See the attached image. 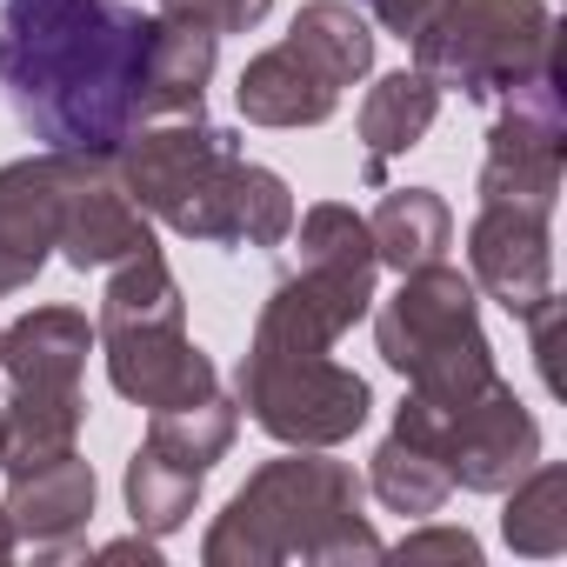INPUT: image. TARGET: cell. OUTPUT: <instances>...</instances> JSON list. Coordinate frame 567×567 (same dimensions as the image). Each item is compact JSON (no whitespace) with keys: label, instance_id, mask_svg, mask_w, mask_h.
<instances>
[{"label":"cell","instance_id":"29","mask_svg":"<svg viewBox=\"0 0 567 567\" xmlns=\"http://www.w3.org/2000/svg\"><path fill=\"white\" fill-rule=\"evenodd\" d=\"M14 547H21V540H14V520H8V507H0V560H8Z\"/></svg>","mask_w":567,"mask_h":567},{"label":"cell","instance_id":"16","mask_svg":"<svg viewBox=\"0 0 567 567\" xmlns=\"http://www.w3.org/2000/svg\"><path fill=\"white\" fill-rule=\"evenodd\" d=\"M94 354V321L81 308H34L0 328V374L8 388H81Z\"/></svg>","mask_w":567,"mask_h":567},{"label":"cell","instance_id":"27","mask_svg":"<svg viewBox=\"0 0 567 567\" xmlns=\"http://www.w3.org/2000/svg\"><path fill=\"white\" fill-rule=\"evenodd\" d=\"M34 274H41V267H34L28 254H14L8 240H0V301H8V295H21V288H34Z\"/></svg>","mask_w":567,"mask_h":567},{"label":"cell","instance_id":"8","mask_svg":"<svg viewBox=\"0 0 567 567\" xmlns=\"http://www.w3.org/2000/svg\"><path fill=\"white\" fill-rule=\"evenodd\" d=\"M487 127V161H481V207H534L554 214L560 174H567V107H560V74H540L514 94L494 101Z\"/></svg>","mask_w":567,"mask_h":567},{"label":"cell","instance_id":"24","mask_svg":"<svg viewBox=\"0 0 567 567\" xmlns=\"http://www.w3.org/2000/svg\"><path fill=\"white\" fill-rule=\"evenodd\" d=\"M154 8L161 14H181V21H200L214 34H247V28L267 21L274 0H154Z\"/></svg>","mask_w":567,"mask_h":567},{"label":"cell","instance_id":"7","mask_svg":"<svg viewBox=\"0 0 567 567\" xmlns=\"http://www.w3.org/2000/svg\"><path fill=\"white\" fill-rule=\"evenodd\" d=\"M394 434L401 441H421L427 454H441V467L467 494H507L540 461V421L527 414V401L501 374L481 394L454 401V408H434L421 394H401Z\"/></svg>","mask_w":567,"mask_h":567},{"label":"cell","instance_id":"19","mask_svg":"<svg viewBox=\"0 0 567 567\" xmlns=\"http://www.w3.org/2000/svg\"><path fill=\"white\" fill-rule=\"evenodd\" d=\"M368 234H374L381 267L414 274V267H427V260H441L454 247V207L434 187H388L381 207L368 214Z\"/></svg>","mask_w":567,"mask_h":567},{"label":"cell","instance_id":"14","mask_svg":"<svg viewBox=\"0 0 567 567\" xmlns=\"http://www.w3.org/2000/svg\"><path fill=\"white\" fill-rule=\"evenodd\" d=\"M94 494H101V487H94V467H87L81 454H61V461L34 467V474H21V481H8V501H0V507H8L21 547L61 560V554L81 547V534H87V520H94Z\"/></svg>","mask_w":567,"mask_h":567},{"label":"cell","instance_id":"18","mask_svg":"<svg viewBox=\"0 0 567 567\" xmlns=\"http://www.w3.org/2000/svg\"><path fill=\"white\" fill-rule=\"evenodd\" d=\"M441 114V87L421 74V68H401V74H381L361 101V147H368V181L381 187L388 181V161L394 154H414L427 141Z\"/></svg>","mask_w":567,"mask_h":567},{"label":"cell","instance_id":"26","mask_svg":"<svg viewBox=\"0 0 567 567\" xmlns=\"http://www.w3.org/2000/svg\"><path fill=\"white\" fill-rule=\"evenodd\" d=\"M560 295L554 301H540L534 315H527V334H534V361H540V381H547V394H560L567 381H560Z\"/></svg>","mask_w":567,"mask_h":567},{"label":"cell","instance_id":"17","mask_svg":"<svg viewBox=\"0 0 567 567\" xmlns=\"http://www.w3.org/2000/svg\"><path fill=\"white\" fill-rule=\"evenodd\" d=\"M81 421H87L81 388H14L8 408H0V474L21 481L48 461L74 454Z\"/></svg>","mask_w":567,"mask_h":567},{"label":"cell","instance_id":"23","mask_svg":"<svg viewBox=\"0 0 567 567\" xmlns=\"http://www.w3.org/2000/svg\"><path fill=\"white\" fill-rule=\"evenodd\" d=\"M501 534H507L514 554H534V560H554L567 547V467L560 461H534L507 487Z\"/></svg>","mask_w":567,"mask_h":567},{"label":"cell","instance_id":"12","mask_svg":"<svg viewBox=\"0 0 567 567\" xmlns=\"http://www.w3.org/2000/svg\"><path fill=\"white\" fill-rule=\"evenodd\" d=\"M94 348H101V361H107L114 394L134 401V408H147V414H154V408H174V401H200V394L220 388V374H214L207 348L187 334V321H181V328H121V334H94Z\"/></svg>","mask_w":567,"mask_h":567},{"label":"cell","instance_id":"2","mask_svg":"<svg viewBox=\"0 0 567 567\" xmlns=\"http://www.w3.org/2000/svg\"><path fill=\"white\" fill-rule=\"evenodd\" d=\"M368 481L334 461L328 447H295L247 474V487L220 507V520L200 540L207 567H348V560H388L381 534L361 514Z\"/></svg>","mask_w":567,"mask_h":567},{"label":"cell","instance_id":"21","mask_svg":"<svg viewBox=\"0 0 567 567\" xmlns=\"http://www.w3.org/2000/svg\"><path fill=\"white\" fill-rule=\"evenodd\" d=\"M368 494L388 507V514H408V520H434L454 494V474L441 467V454H427L421 441H401L388 434L368 461Z\"/></svg>","mask_w":567,"mask_h":567},{"label":"cell","instance_id":"5","mask_svg":"<svg viewBox=\"0 0 567 567\" xmlns=\"http://www.w3.org/2000/svg\"><path fill=\"white\" fill-rule=\"evenodd\" d=\"M414 68L447 94L501 101L540 74H560V28L547 0H447L408 41Z\"/></svg>","mask_w":567,"mask_h":567},{"label":"cell","instance_id":"28","mask_svg":"<svg viewBox=\"0 0 567 567\" xmlns=\"http://www.w3.org/2000/svg\"><path fill=\"white\" fill-rule=\"evenodd\" d=\"M101 560H141V567H154V560H161V547H154V534H141V527H134V540H107V547H101Z\"/></svg>","mask_w":567,"mask_h":567},{"label":"cell","instance_id":"11","mask_svg":"<svg viewBox=\"0 0 567 567\" xmlns=\"http://www.w3.org/2000/svg\"><path fill=\"white\" fill-rule=\"evenodd\" d=\"M554 214L534 207H481L467 227V280L507 308L514 321H527L540 301H554Z\"/></svg>","mask_w":567,"mask_h":567},{"label":"cell","instance_id":"10","mask_svg":"<svg viewBox=\"0 0 567 567\" xmlns=\"http://www.w3.org/2000/svg\"><path fill=\"white\" fill-rule=\"evenodd\" d=\"M474 328H481V288H474L461 267L427 260V267L401 274L394 301H381V315H374V348H381V361H388L394 374H414L427 354H441L447 341H461V334H474Z\"/></svg>","mask_w":567,"mask_h":567},{"label":"cell","instance_id":"1","mask_svg":"<svg viewBox=\"0 0 567 567\" xmlns=\"http://www.w3.org/2000/svg\"><path fill=\"white\" fill-rule=\"evenodd\" d=\"M154 14L121 0H0V94L41 147L121 154L147 127Z\"/></svg>","mask_w":567,"mask_h":567},{"label":"cell","instance_id":"4","mask_svg":"<svg viewBox=\"0 0 567 567\" xmlns=\"http://www.w3.org/2000/svg\"><path fill=\"white\" fill-rule=\"evenodd\" d=\"M374 74V28L348 0H308L288 41L240 68V114L254 127H321L354 81Z\"/></svg>","mask_w":567,"mask_h":567},{"label":"cell","instance_id":"25","mask_svg":"<svg viewBox=\"0 0 567 567\" xmlns=\"http://www.w3.org/2000/svg\"><path fill=\"white\" fill-rule=\"evenodd\" d=\"M394 560H481V540L467 534V527H414V534H401V547H388Z\"/></svg>","mask_w":567,"mask_h":567},{"label":"cell","instance_id":"20","mask_svg":"<svg viewBox=\"0 0 567 567\" xmlns=\"http://www.w3.org/2000/svg\"><path fill=\"white\" fill-rule=\"evenodd\" d=\"M240 434V401L234 394H200V401H174V408H154L147 421V447H161L167 461L194 467V474H214V461L234 447Z\"/></svg>","mask_w":567,"mask_h":567},{"label":"cell","instance_id":"13","mask_svg":"<svg viewBox=\"0 0 567 567\" xmlns=\"http://www.w3.org/2000/svg\"><path fill=\"white\" fill-rule=\"evenodd\" d=\"M54 247H61V260H68L74 274L114 267V260L154 247V220H147L141 200L121 187L114 154H87V167H81V181H74V194H68V214H61V240H54Z\"/></svg>","mask_w":567,"mask_h":567},{"label":"cell","instance_id":"15","mask_svg":"<svg viewBox=\"0 0 567 567\" xmlns=\"http://www.w3.org/2000/svg\"><path fill=\"white\" fill-rule=\"evenodd\" d=\"M81 167H87V154H68V147H41L28 161L0 167V240L28 254L34 267H48V254L61 240V214H68Z\"/></svg>","mask_w":567,"mask_h":567},{"label":"cell","instance_id":"22","mask_svg":"<svg viewBox=\"0 0 567 567\" xmlns=\"http://www.w3.org/2000/svg\"><path fill=\"white\" fill-rule=\"evenodd\" d=\"M200 487H207V474H194V467L167 461V454H161V447H147V441L127 454V481H121V494H127L134 527H141V534H154V540H167L174 527H187V514L200 507Z\"/></svg>","mask_w":567,"mask_h":567},{"label":"cell","instance_id":"9","mask_svg":"<svg viewBox=\"0 0 567 567\" xmlns=\"http://www.w3.org/2000/svg\"><path fill=\"white\" fill-rule=\"evenodd\" d=\"M295 214L301 207H295L288 181L260 161H247V154H234L194 187V200L167 227L181 240H200V247H280L295 234Z\"/></svg>","mask_w":567,"mask_h":567},{"label":"cell","instance_id":"3","mask_svg":"<svg viewBox=\"0 0 567 567\" xmlns=\"http://www.w3.org/2000/svg\"><path fill=\"white\" fill-rule=\"evenodd\" d=\"M374 234L368 214L348 200H315L295 214V260L260 301L254 341L247 348H280V354H334V341L374 308Z\"/></svg>","mask_w":567,"mask_h":567},{"label":"cell","instance_id":"6","mask_svg":"<svg viewBox=\"0 0 567 567\" xmlns=\"http://www.w3.org/2000/svg\"><path fill=\"white\" fill-rule=\"evenodd\" d=\"M234 401L280 447H341L374 414V388L354 368H341L334 354H280V348L240 354Z\"/></svg>","mask_w":567,"mask_h":567}]
</instances>
